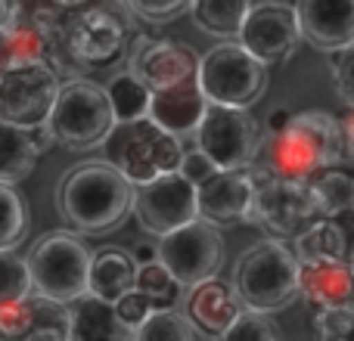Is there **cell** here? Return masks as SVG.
Masks as SVG:
<instances>
[{
    "mask_svg": "<svg viewBox=\"0 0 354 341\" xmlns=\"http://www.w3.org/2000/svg\"><path fill=\"white\" fill-rule=\"evenodd\" d=\"M25 267L31 276V295L56 301V304H75L87 295V273H91V251L78 236L56 230L41 236L31 245Z\"/></svg>",
    "mask_w": 354,
    "mask_h": 341,
    "instance_id": "cell-7",
    "label": "cell"
},
{
    "mask_svg": "<svg viewBox=\"0 0 354 341\" xmlns=\"http://www.w3.org/2000/svg\"><path fill=\"white\" fill-rule=\"evenodd\" d=\"M66 16L56 0H12V19H22V22H35L41 28L56 31Z\"/></svg>",
    "mask_w": 354,
    "mask_h": 341,
    "instance_id": "cell-37",
    "label": "cell"
},
{
    "mask_svg": "<svg viewBox=\"0 0 354 341\" xmlns=\"http://www.w3.org/2000/svg\"><path fill=\"white\" fill-rule=\"evenodd\" d=\"M308 186H311L324 217H339L345 211H354V177L345 174V170H320L308 180Z\"/></svg>",
    "mask_w": 354,
    "mask_h": 341,
    "instance_id": "cell-27",
    "label": "cell"
},
{
    "mask_svg": "<svg viewBox=\"0 0 354 341\" xmlns=\"http://www.w3.org/2000/svg\"><path fill=\"white\" fill-rule=\"evenodd\" d=\"M236 43L264 66L292 59L301 43L292 3H286V0H258V3H252L243 25H239Z\"/></svg>",
    "mask_w": 354,
    "mask_h": 341,
    "instance_id": "cell-13",
    "label": "cell"
},
{
    "mask_svg": "<svg viewBox=\"0 0 354 341\" xmlns=\"http://www.w3.org/2000/svg\"><path fill=\"white\" fill-rule=\"evenodd\" d=\"M299 295L317 311L354 304V276L342 261L299 264Z\"/></svg>",
    "mask_w": 354,
    "mask_h": 341,
    "instance_id": "cell-20",
    "label": "cell"
},
{
    "mask_svg": "<svg viewBox=\"0 0 354 341\" xmlns=\"http://www.w3.org/2000/svg\"><path fill=\"white\" fill-rule=\"evenodd\" d=\"M134 35V16L124 10L122 0L68 10L56 28L59 78H87V72H93V68H109L122 62Z\"/></svg>",
    "mask_w": 354,
    "mask_h": 341,
    "instance_id": "cell-1",
    "label": "cell"
},
{
    "mask_svg": "<svg viewBox=\"0 0 354 341\" xmlns=\"http://www.w3.org/2000/svg\"><path fill=\"white\" fill-rule=\"evenodd\" d=\"M196 341H199V338H196Z\"/></svg>",
    "mask_w": 354,
    "mask_h": 341,
    "instance_id": "cell-50",
    "label": "cell"
},
{
    "mask_svg": "<svg viewBox=\"0 0 354 341\" xmlns=\"http://www.w3.org/2000/svg\"><path fill=\"white\" fill-rule=\"evenodd\" d=\"M28 233V208L16 186L0 183V251H16Z\"/></svg>",
    "mask_w": 354,
    "mask_h": 341,
    "instance_id": "cell-30",
    "label": "cell"
},
{
    "mask_svg": "<svg viewBox=\"0 0 354 341\" xmlns=\"http://www.w3.org/2000/svg\"><path fill=\"white\" fill-rule=\"evenodd\" d=\"M177 174H180L187 183L199 186V183H205L208 177L218 174V168H214L212 162H208L205 155L199 153V149H183V159H180V168H177Z\"/></svg>",
    "mask_w": 354,
    "mask_h": 341,
    "instance_id": "cell-40",
    "label": "cell"
},
{
    "mask_svg": "<svg viewBox=\"0 0 354 341\" xmlns=\"http://www.w3.org/2000/svg\"><path fill=\"white\" fill-rule=\"evenodd\" d=\"M124 59H128V75L149 93H159L187 78H196V68H199V53L189 43L174 41V37L147 35V31H137L131 37Z\"/></svg>",
    "mask_w": 354,
    "mask_h": 341,
    "instance_id": "cell-11",
    "label": "cell"
},
{
    "mask_svg": "<svg viewBox=\"0 0 354 341\" xmlns=\"http://www.w3.org/2000/svg\"><path fill=\"white\" fill-rule=\"evenodd\" d=\"M106 97H109L112 115H115V124H140L147 121L149 112V90L143 84H137L128 72L115 75L106 87Z\"/></svg>",
    "mask_w": 354,
    "mask_h": 341,
    "instance_id": "cell-28",
    "label": "cell"
},
{
    "mask_svg": "<svg viewBox=\"0 0 354 341\" xmlns=\"http://www.w3.org/2000/svg\"><path fill=\"white\" fill-rule=\"evenodd\" d=\"M115 155V168L124 174V180L131 186H143V183L156 180L162 174H174L180 168L183 146L180 137H171L165 130L153 128L149 121H140L137 130H131V137L118 146Z\"/></svg>",
    "mask_w": 354,
    "mask_h": 341,
    "instance_id": "cell-15",
    "label": "cell"
},
{
    "mask_svg": "<svg viewBox=\"0 0 354 341\" xmlns=\"http://www.w3.org/2000/svg\"><path fill=\"white\" fill-rule=\"evenodd\" d=\"M354 242V211H345L339 217H324L314 226H308L295 239V261L299 264H317V261H342L348 257Z\"/></svg>",
    "mask_w": 354,
    "mask_h": 341,
    "instance_id": "cell-21",
    "label": "cell"
},
{
    "mask_svg": "<svg viewBox=\"0 0 354 341\" xmlns=\"http://www.w3.org/2000/svg\"><path fill=\"white\" fill-rule=\"evenodd\" d=\"M214 341H280V335L268 313L243 311Z\"/></svg>",
    "mask_w": 354,
    "mask_h": 341,
    "instance_id": "cell-33",
    "label": "cell"
},
{
    "mask_svg": "<svg viewBox=\"0 0 354 341\" xmlns=\"http://www.w3.org/2000/svg\"><path fill=\"white\" fill-rule=\"evenodd\" d=\"M330 68H333V84H336L339 99L354 112V43L333 53Z\"/></svg>",
    "mask_w": 354,
    "mask_h": 341,
    "instance_id": "cell-38",
    "label": "cell"
},
{
    "mask_svg": "<svg viewBox=\"0 0 354 341\" xmlns=\"http://www.w3.org/2000/svg\"><path fill=\"white\" fill-rule=\"evenodd\" d=\"M122 3L134 19H143L149 25L174 22L189 10V0H122Z\"/></svg>",
    "mask_w": 354,
    "mask_h": 341,
    "instance_id": "cell-36",
    "label": "cell"
},
{
    "mask_svg": "<svg viewBox=\"0 0 354 341\" xmlns=\"http://www.w3.org/2000/svg\"><path fill=\"white\" fill-rule=\"evenodd\" d=\"M56 3H59L62 6V10H84V6H91L93 3V0H56Z\"/></svg>",
    "mask_w": 354,
    "mask_h": 341,
    "instance_id": "cell-47",
    "label": "cell"
},
{
    "mask_svg": "<svg viewBox=\"0 0 354 341\" xmlns=\"http://www.w3.org/2000/svg\"><path fill=\"white\" fill-rule=\"evenodd\" d=\"M317 341H354V304L314 313Z\"/></svg>",
    "mask_w": 354,
    "mask_h": 341,
    "instance_id": "cell-35",
    "label": "cell"
},
{
    "mask_svg": "<svg viewBox=\"0 0 354 341\" xmlns=\"http://www.w3.org/2000/svg\"><path fill=\"white\" fill-rule=\"evenodd\" d=\"M31 295V276L25 267V257L16 251H0V307L22 301Z\"/></svg>",
    "mask_w": 354,
    "mask_h": 341,
    "instance_id": "cell-32",
    "label": "cell"
},
{
    "mask_svg": "<svg viewBox=\"0 0 354 341\" xmlns=\"http://www.w3.org/2000/svg\"><path fill=\"white\" fill-rule=\"evenodd\" d=\"M41 153L35 149L28 130L0 121V183L16 186L35 170Z\"/></svg>",
    "mask_w": 354,
    "mask_h": 341,
    "instance_id": "cell-25",
    "label": "cell"
},
{
    "mask_svg": "<svg viewBox=\"0 0 354 341\" xmlns=\"http://www.w3.org/2000/svg\"><path fill=\"white\" fill-rule=\"evenodd\" d=\"M59 75L47 66H19L0 75V121L12 128H41L59 93Z\"/></svg>",
    "mask_w": 354,
    "mask_h": 341,
    "instance_id": "cell-12",
    "label": "cell"
},
{
    "mask_svg": "<svg viewBox=\"0 0 354 341\" xmlns=\"http://www.w3.org/2000/svg\"><path fill=\"white\" fill-rule=\"evenodd\" d=\"M3 37V53L6 68L19 66H47L59 75V53H56V31L41 28L35 22H22L12 19L10 28L0 31ZM62 81V78H59Z\"/></svg>",
    "mask_w": 354,
    "mask_h": 341,
    "instance_id": "cell-22",
    "label": "cell"
},
{
    "mask_svg": "<svg viewBox=\"0 0 354 341\" xmlns=\"http://www.w3.org/2000/svg\"><path fill=\"white\" fill-rule=\"evenodd\" d=\"M268 174L308 183L314 174L339 165V121L326 112H299L280 134L264 143Z\"/></svg>",
    "mask_w": 354,
    "mask_h": 341,
    "instance_id": "cell-3",
    "label": "cell"
},
{
    "mask_svg": "<svg viewBox=\"0 0 354 341\" xmlns=\"http://www.w3.org/2000/svg\"><path fill=\"white\" fill-rule=\"evenodd\" d=\"M205 106L208 103L199 90V81L187 78L159 93H149L147 121L171 137H187V134H196L202 115H205Z\"/></svg>",
    "mask_w": 354,
    "mask_h": 341,
    "instance_id": "cell-18",
    "label": "cell"
},
{
    "mask_svg": "<svg viewBox=\"0 0 354 341\" xmlns=\"http://www.w3.org/2000/svg\"><path fill=\"white\" fill-rule=\"evenodd\" d=\"M156 251H159V264L174 276L183 292L214 280L224 264V239H221L218 226L199 217L162 236Z\"/></svg>",
    "mask_w": 354,
    "mask_h": 341,
    "instance_id": "cell-10",
    "label": "cell"
},
{
    "mask_svg": "<svg viewBox=\"0 0 354 341\" xmlns=\"http://www.w3.org/2000/svg\"><path fill=\"white\" fill-rule=\"evenodd\" d=\"M249 170L255 189H252V202L245 211V224L264 230L277 242H286V239H299L308 226L324 220L308 183L280 180L258 165H252Z\"/></svg>",
    "mask_w": 354,
    "mask_h": 341,
    "instance_id": "cell-6",
    "label": "cell"
},
{
    "mask_svg": "<svg viewBox=\"0 0 354 341\" xmlns=\"http://www.w3.org/2000/svg\"><path fill=\"white\" fill-rule=\"evenodd\" d=\"M134 335L106 301L84 295L68 304V341H134Z\"/></svg>",
    "mask_w": 354,
    "mask_h": 341,
    "instance_id": "cell-24",
    "label": "cell"
},
{
    "mask_svg": "<svg viewBox=\"0 0 354 341\" xmlns=\"http://www.w3.org/2000/svg\"><path fill=\"white\" fill-rule=\"evenodd\" d=\"M252 170H218L214 177H208L205 183L196 186V208H199V220L212 226L236 224L245 220L252 202Z\"/></svg>",
    "mask_w": 354,
    "mask_h": 341,
    "instance_id": "cell-17",
    "label": "cell"
},
{
    "mask_svg": "<svg viewBox=\"0 0 354 341\" xmlns=\"http://www.w3.org/2000/svg\"><path fill=\"white\" fill-rule=\"evenodd\" d=\"M196 81L205 103L249 112V106L264 97L270 75L268 66L249 56L236 41H224L199 56Z\"/></svg>",
    "mask_w": 354,
    "mask_h": 341,
    "instance_id": "cell-8",
    "label": "cell"
},
{
    "mask_svg": "<svg viewBox=\"0 0 354 341\" xmlns=\"http://www.w3.org/2000/svg\"><path fill=\"white\" fill-rule=\"evenodd\" d=\"M131 214H134L137 224H140L149 236L162 239L199 217L196 186L183 180L177 170L174 174H162V177H156V180L143 183V186H134Z\"/></svg>",
    "mask_w": 354,
    "mask_h": 341,
    "instance_id": "cell-14",
    "label": "cell"
},
{
    "mask_svg": "<svg viewBox=\"0 0 354 341\" xmlns=\"http://www.w3.org/2000/svg\"><path fill=\"white\" fill-rule=\"evenodd\" d=\"M22 341H68V332H59V329H35V332H28Z\"/></svg>",
    "mask_w": 354,
    "mask_h": 341,
    "instance_id": "cell-45",
    "label": "cell"
},
{
    "mask_svg": "<svg viewBox=\"0 0 354 341\" xmlns=\"http://www.w3.org/2000/svg\"><path fill=\"white\" fill-rule=\"evenodd\" d=\"M134 289L149 301L153 311H177V304L183 301V289L177 286V280L159 261L147 264V267H137Z\"/></svg>",
    "mask_w": 354,
    "mask_h": 341,
    "instance_id": "cell-29",
    "label": "cell"
},
{
    "mask_svg": "<svg viewBox=\"0 0 354 341\" xmlns=\"http://www.w3.org/2000/svg\"><path fill=\"white\" fill-rule=\"evenodd\" d=\"M131 261H134V267H147V264L159 261V251H156L153 242H140V245H134V251H131Z\"/></svg>",
    "mask_w": 354,
    "mask_h": 341,
    "instance_id": "cell-42",
    "label": "cell"
},
{
    "mask_svg": "<svg viewBox=\"0 0 354 341\" xmlns=\"http://www.w3.org/2000/svg\"><path fill=\"white\" fill-rule=\"evenodd\" d=\"M345 264H348V270H351V276H354V242H351V249H348V257H345Z\"/></svg>",
    "mask_w": 354,
    "mask_h": 341,
    "instance_id": "cell-49",
    "label": "cell"
},
{
    "mask_svg": "<svg viewBox=\"0 0 354 341\" xmlns=\"http://www.w3.org/2000/svg\"><path fill=\"white\" fill-rule=\"evenodd\" d=\"M115 128L118 124L112 115L106 87H100L91 78L62 81L47 118V130L53 134V143H62L75 153H87V149L109 143Z\"/></svg>",
    "mask_w": 354,
    "mask_h": 341,
    "instance_id": "cell-5",
    "label": "cell"
},
{
    "mask_svg": "<svg viewBox=\"0 0 354 341\" xmlns=\"http://www.w3.org/2000/svg\"><path fill=\"white\" fill-rule=\"evenodd\" d=\"M289 121H292V112L289 109H274L268 115V121H264V130H268V137H274V134H280Z\"/></svg>",
    "mask_w": 354,
    "mask_h": 341,
    "instance_id": "cell-43",
    "label": "cell"
},
{
    "mask_svg": "<svg viewBox=\"0 0 354 341\" xmlns=\"http://www.w3.org/2000/svg\"><path fill=\"white\" fill-rule=\"evenodd\" d=\"M137 267L131 261V251L118 245H103L100 251H91V273H87V295L100 298L106 304H115L122 295L134 292Z\"/></svg>",
    "mask_w": 354,
    "mask_h": 341,
    "instance_id": "cell-23",
    "label": "cell"
},
{
    "mask_svg": "<svg viewBox=\"0 0 354 341\" xmlns=\"http://www.w3.org/2000/svg\"><path fill=\"white\" fill-rule=\"evenodd\" d=\"M230 286L245 311L270 317L299 298V261L286 242L261 239L239 255Z\"/></svg>",
    "mask_w": 354,
    "mask_h": 341,
    "instance_id": "cell-4",
    "label": "cell"
},
{
    "mask_svg": "<svg viewBox=\"0 0 354 341\" xmlns=\"http://www.w3.org/2000/svg\"><path fill=\"white\" fill-rule=\"evenodd\" d=\"M6 72V53H3V37H0V75Z\"/></svg>",
    "mask_w": 354,
    "mask_h": 341,
    "instance_id": "cell-48",
    "label": "cell"
},
{
    "mask_svg": "<svg viewBox=\"0 0 354 341\" xmlns=\"http://www.w3.org/2000/svg\"><path fill=\"white\" fill-rule=\"evenodd\" d=\"M0 341H3V338H0Z\"/></svg>",
    "mask_w": 354,
    "mask_h": 341,
    "instance_id": "cell-51",
    "label": "cell"
},
{
    "mask_svg": "<svg viewBox=\"0 0 354 341\" xmlns=\"http://www.w3.org/2000/svg\"><path fill=\"white\" fill-rule=\"evenodd\" d=\"M243 311L245 307L239 304L233 286L224 280H218V276L202 282V286H196V289H189V295H187L189 326L208 338H218Z\"/></svg>",
    "mask_w": 354,
    "mask_h": 341,
    "instance_id": "cell-19",
    "label": "cell"
},
{
    "mask_svg": "<svg viewBox=\"0 0 354 341\" xmlns=\"http://www.w3.org/2000/svg\"><path fill=\"white\" fill-rule=\"evenodd\" d=\"M28 137H31V143H35V149H37L41 155L47 153L50 146H53V134L47 130V124H41V128H31V130H28Z\"/></svg>",
    "mask_w": 354,
    "mask_h": 341,
    "instance_id": "cell-44",
    "label": "cell"
},
{
    "mask_svg": "<svg viewBox=\"0 0 354 341\" xmlns=\"http://www.w3.org/2000/svg\"><path fill=\"white\" fill-rule=\"evenodd\" d=\"M112 307H115L118 320H122V323L128 326V329H134V332L140 329V326L147 323V317H149V313H153V307H149V301L143 298V295L137 292V289H134V292H128V295H122V298H118Z\"/></svg>",
    "mask_w": 354,
    "mask_h": 341,
    "instance_id": "cell-39",
    "label": "cell"
},
{
    "mask_svg": "<svg viewBox=\"0 0 354 341\" xmlns=\"http://www.w3.org/2000/svg\"><path fill=\"white\" fill-rule=\"evenodd\" d=\"M252 0H189V16L205 35L236 41Z\"/></svg>",
    "mask_w": 354,
    "mask_h": 341,
    "instance_id": "cell-26",
    "label": "cell"
},
{
    "mask_svg": "<svg viewBox=\"0 0 354 341\" xmlns=\"http://www.w3.org/2000/svg\"><path fill=\"white\" fill-rule=\"evenodd\" d=\"M12 22V0H0V31H6Z\"/></svg>",
    "mask_w": 354,
    "mask_h": 341,
    "instance_id": "cell-46",
    "label": "cell"
},
{
    "mask_svg": "<svg viewBox=\"0 0 354 341\" xmlns=\"http://www.w3.org/2000/svg\"><path fill=\"white\" fill-rule=\"evenodd\" d=\"M295 22L301 41L317 50H339L354 43V0H295Z\"/></svg>",
    "mask_w": 354,
    "mask_h": 341,
    "instance_id": "cell-16",
    "label": "cell"
},
{
    "mask_svg": "<svg viewBox=\"0 0 354 341\" xmlns=\"http://www.w3.org/2000/svg\"><path fill=\"white\" fill-rule=\"evenodd\" d=\"M339 165H354V112L339 121Z\"/></svg>",
    "mask_w": 354,
    "mask_h": 341,
    "instance_id": "cell-41",
    "label": "cell"
},
{
    "mask_svg": "<svg viewBox=\"0 0 354 341\" xmlns=\"http://www.w3.org/2000/svg\"><path fill=\"white\" fill-rule=\"evenodd\" d=\"M134 341H196V329L180 311H153Z\"/></svg>",
    "mask_w": 354,
    "mask_h": 341,
    "instance_id": "cell-31",
    "label": "cell"
},
{
    "mask_svg": "<svg viewBox=\"0 0 354 341\" xmlns=\"http://www.w3.org/2000/svg\"><path fill=\"white\" fill-rule=\"evenodd\" d=\"M196 149L205 155L218 170H245L255 165L261 134L255 118L245 109H224L205 106L199 128H196Z\"/></svg>",
    "mask_w": 354,
    "mask_h": 341,
    "instance_id": "cell-9",
    "label": "cell"
},
{
    "mask_svg": "<svg viewBox=\"0 0 354 341\" xmlns=\"http://www.w3.org/2000/svg\"><path fill=\"white\" fill-rule=\"evenodd\" d=\"M28 332H35V295L0 307V338L22 341Z\"/></svg>",
    "mask_w": 354,
    "mask_h": 341,
    "instance_id": "cell-34",
    "label": "cell"
},
{
    "mask_svg": "<svg viewBox=\"0 0 354 341\" xmlns=\"http://www.w3.org/2000/svg\"><path fill=\"white\" fill-rule=\"evenodd\" d=\"M134 186L112 162H81L62 174L56 186V208L68 230L84 236H106L131 214Z\"/></svg>",
    "mask_w": 354,
    "mask_h": 341,
    "instance_id": "cell-2",
    "label": "cell"
}]
</instances>
